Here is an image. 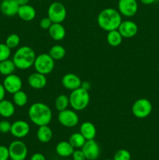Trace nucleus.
Returning a JSON list of instances; mask_svg holds the SVG:
<instances>
[{"mask_svg": "<svg viewBox=\"0 0 159 160\" xmlns=\"http://www.w3.org/2000/svg\"><path fill=\"white\" fill-rule=\"evenodd\" d=\"M28 117L36 126L48 125L52 119V112L48 105L43 102H35L30 106Z\"/></svg>", "mask_w": 159, "mask_h": 160, "instance_id": "f257e3e1", "label": "nucleus"}, {"mask_svg": "<svg viewBox=\"0 0 159 160\" xmlns=\"http://www.w3.org/2000/svg\"><path fill=\"white\" fill-rule=\"evenodd\" d=\"M98 24L105 31L118 30L120 23L123 21L122 15L117 9L113 8H106L102 9L98 16Z\"/></svg>", "mask_w": 159, "mask_h": 160, "instance_id": "f03ea898", "label": "nucleus"}, {"mask_svg": "<svg viewBox=\"0 0 159 160\" xmlns=\"http://www.w3.org/2000/svg\"><path fill=\"white\" fill-rule=\"evenodd\" d=\"M36 54L32 48L24 45L16 51L14 53L12 61L16 67L19 70H27L34 66Z\"/></svg>", "mask_w": 159, "mask_h": 160, "instance_id": "7ed1b4c3", "label": "nucleus"}, {"mask_svg": "<svg viewBox=\"0 0 159 160\" xmlns=\"http://www.w3.org/2000/svg\"><path fill=\"white\" fill-rule=\"evenodd\" d=\"M70 106L75 111H81L88 106L90 103V94L82 87L72 91L70 96Z\"/></svg>", "mask_w": 159, "mask_h": 160, "instance_id": "20e7f679", "label": "nucleus"}, {"mask_svg": "<svg viewBox=\"0 0 159 160\" xmlns=\"http://www.w3.org/2000/svg\"><path fill=\"white\" fill-rule=\"evenodd\" d=\"M33 67L37 73L48 75L54 70L55 60L48 53H42L36 56Z\"/></svg>", "mask_w": 159, "mask_h": 160, "instance_id": "39448f33", "label": "nucleus"}, {"mask_svg": "<svg viewBox=\"0 0 159 160\" xmlns=\"http://www.w3.org/2000/svg\"><path fill=\"white\" fill-rule=\"evenodd\" d=\"M152 104L147 98H139L132 106V112L138 119L147 118L152 112Z\"/></svg>", "mask_w": 159, "mask_h": 160, "instance_id": "423d86ee", "label": "nucleus"}, {"mask_svg": "<svg viewBox=\"0 0 159 160\" xmlns=\"http://www.w3.org/2000/svg\"><path fill=\"white\" fill-rule=\"evenodd\" d=\"M67 12L65 6L59 2H54L48 9V17L52 23H62L66 17Z\"/></svg>", "mask_w": 159, "mask_h": 160, "instance_id": "0eeeda50", "label": "nucleus"}, {"mask_svg": "<svg viewBox=\"0 0 159 160\" xmlns=\"http://www.w3.org/2000/svg\"><path fill=\"white\" fill-rule=\"evenodd\" d=\"M8 148L9 159L11 160H25L27 156V147L24 142L20 140H16L11 142Z\"/></svg>", "mask_w": 159, "mask_h": 160, "instance_id": "6e6552de", "label": "nucleus"}, {"mask_svg": "<svg viewBox=\"0 0 159 160\" xmlns=\"http://www.w3.org/2000/svg\"><path fill=\"white\" fill-rule=\"evenodd\" d=\"M58 120L63 127L74 128L79 123V117L75 110L66 109L59 112Z\"/></svg>", "mask_w": 159, "mask_h": 160, "instance_id": "1a4fd4ad", "label": "nucleus"}, {"mask_svg": "<svg viewBox=\"0 0 159 160\" xmlns=\"http://www.w3.org/2000/svg\"><path fill=\"white\" fill-rule=\"evenodd\" d=\"M138 10V3L137 0H118V11L122 16L132 17Z\"/></svg>", "mask_w": 159, "mask_h": 160, "instance_id": "9d476101", "label": "nucleus"}, {"mask_svg": "<svg viewBox=\"0 0 159 160\" xmlns=\"http://www.w3.org/2000/svg\"><path fill=\"white\" fill-rule=\"evenodd\" d=\"M2 84L6 92L13 95L18 91L21 90L23 82H22L21 78L18 75L12 73V74L6 76Z\"/></svg>", "mask_w": 159, "mask_h": 160, "instance_id": "9b49d317", "label": "nucleus"}, {"mask_svg": "<svg viewBox=\"0 0 159 160\" xmlns=\"http://www.w3.org/2000/svg\"><path fill=\"white\" fill-rule=\"evenodd\" d=\"M30 130L31 128L29 123L24 120H20L12 123L10 133L13 137L20 139L27 136L30 133Z\"/></svg>", "mask_w": 159, "mask_h": 160, "instance_id": "f8f14e48", "label": "nucleus"}, {"mask_svg": "<svg viewBox=\"0 0 159 160\" xmlns=\"http://www.w3.org/2000/svg\"><path fill=\"white\" fill-rule=\"evenodd\" d=\"M81 149L87 160H96L100 156V147L94 139L86 141Z\"/></svg>", "mask_w": 159, "mask_h": 160, "instance_id": "ddd939ff", "label": "nucleus"}, {"mask_svg": "<svg viewBox=\"0 0 159 160\" xmlns=\"http://www.w3.org/2000/svg\"><path fill=\"white\" fill-rule=\"evenodd\" d=\"M118 31L123 38H131L138 32V26L132 20H123L118 28Z\"/></svg>", "mask_w": 159, "mask_h": 160, "instance_id": "4468645a", "label": "nucleus"}, {"mask_svg": "<svg viewBox=\"0 0 159 160\" xmlns=\"http://www.w3.org/2000/svg\"><path fill=\"white\" fill-rule=\"evenodd\" d=\"M62 84L67 90L73 91L81 87L82 81L80 78L75 73H69L62 77Z\"/></svg>", "mask_w": 159, "mask_h": 160, "instance_id": "2eb2a0df", "label": "nucleus"}, {"mask_svg": "<svg viewBox=\"0 0 159 160\" xmlns=\"http://www.w3.org/2000/svg\"><path fill=\"white\" fill-rule=\"evenodd\" d=\"M27 82L30 87L36 90H40L44 88L47 84V78L46 75H44L42 73H33L28 77Z\"/></svg>", "mask_w": 159, "mask_h": 160, "instance_id": "dca6fc26", "label": "nucleus"}, {"mask_svg": "<svg viewBox=\"0 0 159 160\" xmlns=\"http://www.w3.org/2000/svg\"><path fill=\"white\" fill-rule=\"evenodd\" d=\"M20 5L16 0H2L0 4L2 13L7 17H13L18 12Z\"/></svg>", "mask_w": 159, "mask_h": 160, "instance_id": "f3484780", "label": "nucleus"}, {"mask_svg": "<svg viewBox=\"0 0 159 160\" xmlns=\"http://www.w3.org/2000/svg\"><path fill=\"white\" fill-rule=\"evenodd\" d=\"M36 10L32 6L29 4L20 6L17 15L22 20L24 21H31L36 17Z\"/></svg>", "mask_w": 159, "mask_h": 160, "instance_id": "a211bd4d", "label": "nucleus"}, {"mask_svg": "<svg viewBox=\"0 0 159 160\" xmlns=\"http://www.w3.org/2000/svg\"><path fill=\"white\" fill-rule=\"evenodd\" d=\"M80 133L84 136L86 141L92 140L94 139L96 136L97 130L94 123H92L91 122L86 121L81 123L80 127Z\"/></svg>", "mask_w": 159, "mask_h": 160, "instance_id": "6ab92c4d", "label": "nucleus"}, {"mask_svg": "<svg viewBox=\"0 0 159 160\" xmlns=\"http://www.w3.org/2000/svg\"><path fill=\"white\" fill-rule=\"evenodd\" d=\"M49 35L53 40L61 41L65 37V29L62 23H53L48 29Z\"/></svg>", "mask_w": 159, "mask_h": 160, "instance_id": "aec40b11", "label": "nucleus"}, {"mask_svg": "<svg viewBox=\"0 0 159 160\" xmlns=\"http://www.w3.org/2000/svg\"><path fill=\"white\" fill-rule=\"evenodd\" d=\"M75 148L71 145V144L66 141H62L59 142L55 147L56 153L61 157L67 158L72 156Z\"/></svg>", "mask_w": 159, "mask_h": 160, "instance_id": "412c9836", "label": "nucleus"}, {"mask_svg": "<svg viewBox=\"0 0 159 160\" xmlns=\"http://www.w3.org/2000/svg\"><path fill=\"white\" fill-rule=\"evenodd\" d=\"M15 112V105L6 99L0 101V116L4 118H9Z\"/></svg>", "mask_w": 159, "mask_h": 160, "instance_id": "4be33fe9", "label": "nucleus"}, {"mask_svg": "<svg viewBox=\"0 0 159 160\" xmlns=\"http://www.w3.org/2000/svg\"><path fill=\"white\" fill-rule=\"evenodd\" d=\"M52 131L48 125H43L38 127L37 131V138L41 143H48L52 138Z\"/></svg>", "mask_w": 159, "mask_h": 160, "instance_id": "5701e85b", "label": "nucleus"}, {"mask_svg": "<svg viewBox=\"0 0 159 160\" xmlns=\"http://www.w3.org/2000/svg\"><path fill=\"white\" fill-rule=\"evenodd\" d=\"M123 36L118 30H114L108 32L107 42L109 45L112 47H117L121 45L123 42Z\"/></svg>", "mask_w": 159, "mask_h": 160, "instance_id": "b1692460", "label": "nucleus"}, {"mask_svg": "<svg viewBox=\"0 0 159 160\" xmlns=\"http://www.w3.org/2000/svg\"><path fill=\"white\" fill-rule=\"evenodd\" d=\"M16 68L17 67H16L12 59L11 60V59H8L0 62V74L3 75V76H8V75L13 73Z\"/></svg>", "mask_w": 159, "mask_h": 160, "instance_id": "393cba45", "label": "nucleus"}, {"mask_svg": "<svg viewBox=\"0 0 159 160\" xmlns=\"http://www.w3.org/2000/svg\"><path fill=\"white\" fill-rule=\"evenodd\" d=\"M65 53H66V52H65V48L63 46L60 45H53L50 48L48 54L54 60H60L65 57Z\"/></svg>", "mask_w": 159, "mask_h": 160, "instance_id": "a878e982", "label": "nucleus"}, {"mask_svg": "<svg viewBox=\"0 0 159 160\" xmlns=\"http://www.w3.org/2000/svg\"><path fill=\"white\" fill-rule=\"evenodd\" d=\"M69 142L71 144L73 148L78 149V148H82L83 145L86 142V139L80 132L73 133L70 135V138H69Z\"/></svg>", "mask_w": 159, "mask_h": 160, "instance_id": "bb28decb", "label": "nucleus"}, {"mask_svg": "<svg viewBox=\"0 0 159 160\" xmlns=\"http://www.w3.org/2000/svg\"><path fill=\"white\" fill-rule=\"evenodd\" d=\"M12 99H13L14 105L19 106V107H23V106H26V103H27L28 96L26 92L20 90L13 94Z\"/></svg>", "mask_w": 159, "mask_h": 160, "instance_id": "cd10ccee", "label": "nucleus"}, {"mask_svg": "<svg viewBox=\"0 0 159 160\" xmlns=\"http://www.w3.org/2000/svg\"><path fill=\"white\" fill-rule=\"evenodd\" d=\"M69 106H70V98L67 95L62 94L55 98V106L59 112L66 109Z\"/></svg>", "mask_w": 159, "mask_h": 160, "instance_id": "c85d7f7f", "label": "nucleus"}, {"mask_svg": "<svg viewBox=\"0 0 159 160\" xmlns=\"http://www.w3.org/2000/svg\"><path fill=\"white\" fill-rule=\"evenodd\" d=\"M20 43V36L17 34H11L6 38V45L9 47L10 49L15 48L19 46Z\"/></svg>", "mask_w": 159, "mask_h": 160, "instance_id": "c756f323", "label": "nucleus"}, {"mask_svg": "<svg viewBox=\"0 0 159 160\" xmlns=\"http://www.w3.org/2000/svg\"><path fill=\"white\" fill-rule=\"evenodd\" d=\"M113 160H131V154L128 150L122 148L115 153Z\"/></svg>", "mask_w": 159, "mask_h": 160, "instance_id": "7c9ffc66", "label": "nucleus"}, {"mask_svg": "<svg viewBox=\"0 0 159 160\" xmlns=\"http://www.w3.org/2000/svg\"><path fill=\"white\" fill-rule=\"evenodd\" d=\"M11 55V49L6 43H0V62L8 59Z\"/></svg>", "mask_w": 159, "mask_h": 160, "instance_id": "2f4dec72", "label": "nucleus"}, {"mask_svg": "<svg viewBox=\"0 0 159 160\" xmlns=\"http://www.w3.org/2000/svg\"><path fill=\"white\" fill-rule=\"evenodd\" d=\"M11 125L12 123L8 120H3L0 121V132L2 134H7V133L10 132Z\"/></svg>", "mask_w": 159, "mask_h": 160, "instance_id": "473e14b6", "label": "nucleus"}, {"mask_svg": "<svg viewBox=\"0 0 159 160\" xmlns=\"http://www.w3.org/2000/svg\"><path fill=\"white\" fill-rule=\"evenodd\" d=\"M72 157H73V160H87L84 152L80 148L74 150L73 155H72Z\"/></svg>", "mask_w": 159, "mask_h": 160, "instance_id": "72a5a7b5", "label": "nucleus"}, {"mask_svg": "<svg viewBox=\"0 0 159 160\" xmlns=\"http://www.w3.org/2000/svg\"><path fill=\"white\" fill-rule=\"evenodd\" d=\"M9 148L4 145H0V160H9Z\"/></svg>", "mask_w": 159, "mask_h": 160, "instance_id": "f704fd0d", "label": "nucleus"}, {"mask_svg": "<svg viewBox=\"0 0 159 160\" xmlns=\"http://www.w3.org/2000/svg\"><path fill=\"white\" fill-rule=\"evenodd\" d=\"M52 23V21H51L48 17H45V18L41 19V20H40L39 25H40V28H42V29L48 30Z\"/></svg>", "mask_w": 159, "mask_h": 160, "instance_id": "c9c22d12", "label": "nucleus"}, {"mask_svg": "<svg viewBox=\"0 0 159 160\" xmlns=\"http://www.w3.org/2000/svg\"><path fill=\"white\" fill-rule=\"evenodd\" d=\"M30 160H46V159H45V156L42 153L37 152L32 155Z\"/></svg>", "mask_w": 159, "mask_h": 160, "instance_id": "e433bc0d", "label": "nucleus"}, {"mask_svg": "<svg viewBox=\"0 0 159 160\" xmlns=\"http://www.w3.org/2000/svg\"><path fill=\"white\" fill-rule=\"evenodd\" d=\"M6 90L4 88V86L2 84L0 83V101L5 98V95H6Z\"/></svg>", "mask_w": 159, "mask_h": 160, "instance_id": "4c0bfd02", "label": "nucleus"}, {"mask_svg": "<svg viewBox=\"0 0 159 160\" xmlns=\"http://www.w3.org/2000/svg\"><path fill=\"white\" fill-rule=\"evenodd\" d=\"M81 87L83 88L86 89V90L89 91L90 88V84L89 82H87V81H84V82H83L82 81V84H81Z\"/></svg>", "mask_w": 159, "mask_h": 160, "instance_id": "58836bf2", "label": "nucleus"}, {"mask_svg": "<svg viewBox=\"0 0 159 160\" xmlns=\"http://www.w3.org/2000/svg\"><path fill=\"white\" fill-rule=\"evenodd\" d=\"M157 0H140V2L144 5H151L155 2Z\"/></svg>", "mask_w": 159, "mask_h": 160, "instance_id": "ea45409f", "label": "nucleus"}, {"mask_svg": "<svg viewBox=\"0 0 159 160\" xmlns=\"http://www.w3.org/2000/svg\"><path fill=\"white\" fill-rule=\"evenodd\" d=\"M16 1L17 2V3H18L20 6H23V5L28 4L30 0H16Z\"/></svg>", "mask_w": 159, "mask_h": 160, "instance_id": "a19ab883", "label": "nucleus"}, {"mask_svg": "<svg viewBox=\"0 0 159 160\" xmlns=\"http://www.w3.org/2000/svg\"><path fill=\"white\" fill-rule=\"evenodd\" d=\"M103 160H113V159H103Z\"/></svg>", "mask_w": 159, "mask_h": 160, "instance_id": "79ce46f5", "label": "nucleus"}, {"mask_svg": "<svg viewBox=\"0 0 159 160\" xmlns=\"http://www.w3.org/2000/svg\"><path fill=\"white\" fill-rule=\"evenodd\" d=\"M64 160H73V159H64Z\"/></svg>", "mask_w": 159, "mask_h": 160, "instance_id": "37998d69", "label": "nucleus"}, {"mask_svg": "<svg viewBox=\"0 0 159 160\" xmlns=\"http://www.w3.org/2000/svg\"><path fill=\"white\" fill-rule=\"evenodd\" d=\"M10 160H11V159H10Z\"/></svg>", "mask_w": 159, "mask_h": 160, "instance_id": "c03bdc74", "label": "nucleus"}]
</instances>
